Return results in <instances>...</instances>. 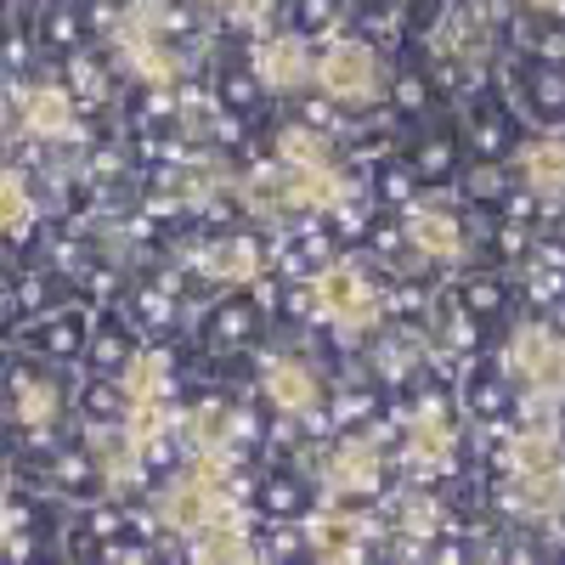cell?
I'll return each instance as SVG.
<instances>
[{
  "label": "cell",
  "mask_w": 565,
  "mask_h": 565,
  "mask_svg": "<svg viewBox=\"0 0 565 565\" xmlns=\"http://www.w3.org/2000/svg\"><path fill=\"white\" fill-rule=\"evenodd\" d=\"M413 238L430 249V254H452V243H459V226H452L447 215H418L413 221Z\"/></svg>",
  "instance_id": "obj_3"
},
{
  "label": "cell",
  "mask_w": 565,
  "mask_h": 565,
  "mask_svg": "<svg viewBox=\"0 0 565 565\" xmlns=\"http://www.w3.org/2000/svg\"><path fill=\"white\" fill-rule=\"evenodd\" d=\"M35 130H46V136L68 130V102L56 97V91H40V97H35Z\"/></svg>",
  "instance_id": "obj_4"
},
{
  "label": "cell",
  "mask_w": 565,
  "mask_h": 565,
  "mask_svg": "<svg viewBox=\"0 0 565 565\" xmlns=\"http://www.w3.org/2000/svg\"><path fill=\"white\" fill-rule=\"evenodd\" d=\"M272 390H277V402H289V407H300L305 395H311V379L300 374V367H277V374H272Z\"/></svg>",
  "instance_id": "obj_6"
},
{
  "label": "cell",
  "mask_w": 565,
  "mask_h": 565,
  "mask_svg": "<svg viewBox=\"0 0 565 565\" xmlns=\"http://www.w3.org/2000/svg\"><path fill=\"white\" fill-rule=\"evenodd\" d=\"M323 294H328L334 311H356V282H351V272H328L323 277Z\"/></svg>",
  "instance_id": "obj_7"
},
{
  "label": "cell",
  "mask_w": 565,
  "mask_h": 565,
  "mask_svg": "<svg viewBox=\"0 0 565 565\" xmlns=\"http://www.w3.org/2000/svg\"><path fill=\"white\" fill-rule=\"evenodd\" d=\"M323 85L334 97H346V102L367 97V91H374V56H367L362 46H351V40H339L323 56Z\"/></svg>",
  "instance_id": "obj_1"
},
{
  "label": "cell",
  "mask_w": 565,
  "mask_h": 565,
  "mask_svg": "<svg viewBox=\"0 0 565 565\" xmlns=\"http://www.w3.org/2000/svg\"><path fill=\"white\" fill-rule=\"evenodd\" d=\"M170 520L198 526V520H204V492H176V498H170Z\"/></svg>",
  "instance_id": "obj_8"
},
{
  "label": "cell",
  "mask_w": 565,
  "mask_h": 565,
  "mask_svg": "<svg viewBox=\"0 0 565 565\" xmlns=\"http://www.w3.org/2000/svg\"><path fill=\"white\" fill-rule=\"evenodd\" d=\"M261 68H266L277 85H294V79H305V56H300L294 40H277V46L261 56Z\"/></svg>",
  "instance_id": "obj_2"
},
{
  "label": "cell",
  "mask_w": 565,
  "mask_h": 565,
  "mask_svg": "<svg viewBox=\"0 0 565 565\" xmlns=\"http://www.w3.org/2000/svg\"><path fill=\"white\" fill-rule=\"evenodd\" d=\"M7 221L23 226V187H17V176H7Z\"/></svg>",
  "instance_id": "obj_9"
},
{
  "label": "cell",
  "mask_w": 565,
  "mask_h": 565,
  "mask_svg": "<svg viewBox=\"0 0 565 565\" xmlns=\"http://www.w3.org/2000/svg\"><path fill=\"white\" fill-rule=\"evenodd\" d=\"M526 164H531V181H543V187H565V148H537Z\"/></svg>",
  "instance_id": "obj_5"
}]
</instances>
